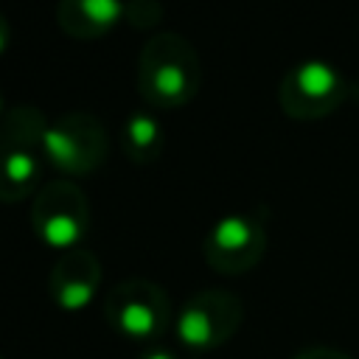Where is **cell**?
<instances>
[{
  "label": "cell",
  "mask_w": 359,
  "mask_h": 359,
  "mask_svg": "<svg viewBox=\"0 0 359 359\" xmlns=\"http://www.w3.org/2000/svg\"><path fill=\"white\" fill-rule=\"evenodd\" d=\"M6 115V101H3V93H0V118Z\"/></svg>",
  "instance_id": "17"
},
{
  "label": "cell",
  "mask_w": 359,
  "mask_h": 359,
  "mask_svg": "<svg viewBox=\"0 0 359 359\" xmlns=\"http://www.w3.org/2000/svg\"><path fill=\"white\" fill-rule=\"evenodd\" d=\"M0 359H3V356H0Z\"/></svg>",
  "instance_id": "18"
},
{
  "label": "cell",
  "mask_w": 359,
  "mask_h": 359,
  "mask_svg": "<svg viewBox=\"0 0 359 359\" xmlns=\"http://www.w3.org/2000/svg\"><path fill=\"white\" fill-rule=\"evenodd\" d=\"M202 87V59L196 48L174 34H154L137 59V93L154 109H174L188 104Z\"/></svg>",
  "instance_id": "1"
},
{
  "label": "cell",
  "mask_w": 359,
  "mask_h": 359,
  "mask_svg": "<svg viewBox=\"0 0 359 359\" xmlns=\"http://www.w3.org/2000/svg\"><path fill=\"white\" fill-rule=\"evenodd\" d=\"M292 359H353V356L339 348H331V345H311V348L297 351Z\"/></svg>",
  "instance_id": "14"
},
{
  "label": "cell",
  "mask_w": 359,
  "mask_h": 359,
  "mask_svg": "<svg viewBox=\"0 0 359 359\" xmlns=\"http://www.w3.org/2000/svg\"><path fill=\"white\" fill-rule=\"evenodd\" d=\"M50 118L31 104H20L6 109L0 118V151L3 149H36L42 151V137L48 132Z\"/></svg>",
  "instance_id": "12"
},
{
  "label": "cell",
  "mask_w": 359,
  "mask_h": 359,
  "mask_svg": "<svg viewBox=\"0 0 359 359\" xmlns=\"http://www.w3.org/2000/svg\"><path fill=\"white\" fill-rule=\"evenodd\" d=\"M104 317L118 334L137 342H151L163 337L171 323V300L163 286L146 278H126L109 289Z\"/></svg>",
  "instance_id": "5"
},
{
  "label": "cell",
  "mask_w": 359,
  "mask_h": 359,
  "mask_svg": "<svg viewBox=\"0 0 359 359\" xmlns=\"http://www.w3.org/2000/svg\"><path fill=\"white\" fill-rule=\"evenodd\" d=\"M42 163L36 149H3L0 151V202H20L39 191Z\"/></svg>",
  "instance_id": "10"
},
{
  "label": "cell",
  "mask_w": 359,
  "mask_h": 359,
  "mask_svg": "<svg viewBox=\"0 0 359 359\" xmlns=\"http://www.w3.org/2000/svg\"><path fill=\"white\" fill-rule=\"evenodd\" d=\"M266 252V227L252 213H227L205 236L202 255L222 275L250 272Z\"/></svg>",
  "instance_id": "7"
},
{
  "label": "cell",
  "mask_w": 359,
  "mask_h": 359,
  "mask_svg": "<svg viewBox=\"0 0 359 359\" xmlns=\"http://www.w3.org/2000/svg\"><path fill=\"white\" fill-rule=\"evenodd\" d=\"M244 323V303L227 289H202L191 294L177 317L174 334L188 351H216Z\"/></svg>",
  "instance_id": "6"
},
{
  "label": "cell",
  "mask_w": 359,
  "mask_h": 359,
  "mask_svg": "<svg viewBox=\"0 0 359 359\" xmlns=\"http://www.w3.org/2000/svg\"><path fill=\"white\" fill-rule=\"evenodd\" d=\"M163 123L149 109H135L121 126V149L132 163H154L163 151Z\"/></svg>",
  "instance_id": "11"
},
{
  "label": "cell",
  "mask_w": 359,
  "mask_h": 359,
  "mask_svg": "<svg viewBox=\"0 0 359 359\" xmlns=\"http://www.w3.org/2000/svg\"><path fill=\"white\" fill-rule=\"evenodd\" d=\"M345 95L348 79L325 59L294 62L278 84L280 109L297 121H317L331 115L345 101Z\"/></svg>",
  "instance_id": "4"
},
{
  "label": "cell",
  "mask_w": 359,
  "mask_h": 359,
  "mask_svg": "<svg viewBox=\"0 0 359 359\" xmlns=\"http://www.w3.org/2000/svg\"><path fill=\"white\" fill-rule=\"evenodd\" d=\"M126 0H59V28L73 39H95L123 20Z\"/></svg>",
  "instance_id": "9"
},
{
  "label": "cell",
  "mask_w": 359,
  "mask_h": 359,
  "mask_svg": "<svg viewBox=\"0 0 359 359\" xmlns=\"http://www.w3.org/2000/svg\"><path fill=\"white\" fill-rule=\"evenodd\" d=\"M140 359H177V356H174L168 348H149Z\"/></svg>",
  "instance_id": "16"
},
{
  "label": "cell",
  "mask_w": 359,
  "mask_h": 359,
  "mask_svg": "<svg viewBox=\"0 0 359 359\" xmlns=\"http://www.w3.org/2000/svg\"><path fill=\"white\" fill-rule=\"evenodd\" d=\"M101 286V264L93 250L76 247L59 255L50 269L48 289L62 311H81Z\"/></svg>",
  "instance_id": "8"
},
{
  "label": "cell",
  "mask_w": 359,
  "mask_h": 359,
  "mask_svg": "<svg viewBox=\"0 0 359 359\" xmlns=\"http://www.w3.org/2000/svg\"><path fill=\"white\" fill-rule=\"evenodd\" d=\"M31 224L42 244L53 250H76L90 233V202L70 180H50L34 196Z\"/></svg>",
  "instance_id": "3"
},
{
  "label": "cell",
  "mask_w": 359,
  "mask_h": 359,
  "mask_svg": "<svg viewBox=\"0 0 359 359\" xmlns=\"http://www.w3.org/2000/svg\"><path fill=\"white\" fill-rule=\"evenodd\" d=\"M109 149V137L104 123L84 109L62 112L50 118L48 132L42 137V154L50 165L70 177H81L95 171Z\"/></svg>",
  "instance_id": "2"
},
{
  "label": "cell",
  "mask_w": 359,
  "mask_h": 359,
  "mask_svg": "<svg viewBox=\"0 0 359 359\" xmlns=\"http://www.w3.org/2000/svg\"><path fill=\"white\" fill-rule=\"evenodd\" d=\"M8 42H11V28H8V20L0 14V53L8 48Z\"/></svg>",
  "instance_id": "15"
},
{
  "label": "cell",
  "mask_w": 359,
  "mask_h": 359,
  "mask_svg": "<svg viewBox=\"0 0 359 359\" xmlns=\"http://www.w3.org/2000/svg\"><path fill=\"white\" fill-rule=\"evenodd\" d=\"M123 20H129L132 28H151L163 20V6L160 0H126Z\"/></svg>",
  "instance_id": "13"
}]
</instances>
